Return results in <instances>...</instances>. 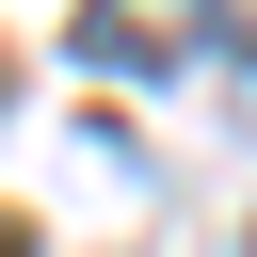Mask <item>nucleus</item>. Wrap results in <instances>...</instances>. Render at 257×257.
Here are the masks:
<instances>
[{
	"label": "nucleus",
	"mask_w": 257,
	"mask_h": 257,
	"mask_svg": "<svg viewBox=\"0 0 257 257\" xmlns=\"http://www.w3.org/2000/svg\"><path fill=\"white\" fill-rule=\"evenodd\" d=\"M209 32H225L209 0H80V64H177Z\"/></svg>",
	"instance_id": "f257e3e1"
}]
</instances>
